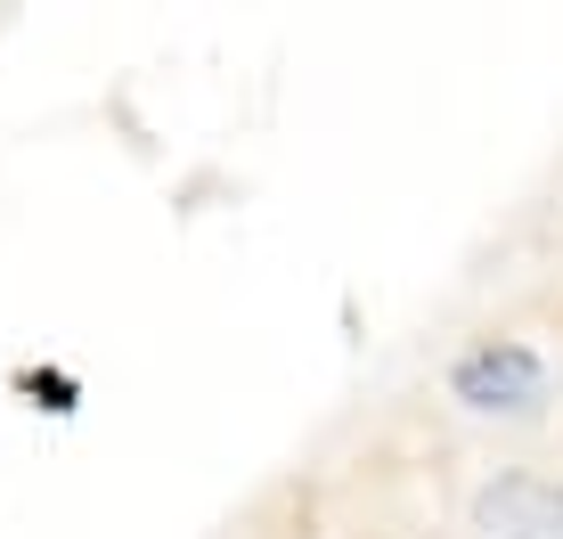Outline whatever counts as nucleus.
Segmentation results:
<instances>
[{"instance_id": "2", "label": "nucleus", "mask_w": 563, "mask_h": 539, "mask_svg": "<svg viewBox=\"0 0 563 539\" xmlns=\"http://www.w3.org/2000/svg\"><path fill=\"white\" fill-rule=\"evenodd\" d=\"M482 539H563V483H531V474H498L474 498Z\"/></svg>"}, {"instance_id": "1", "label": "nucleus", "mask_w": 563, "mask_h": 539, "mask_svg": "<svg viewBox=\"0 0 563 539\" xmlns=\"http://www.w3.org/2000/svg\"><path fill=\"white\" fill-rule=\"evenodd\" d=\"M450 393H457V409H474V417H531L539 400H548V360L531 352V343H474V352L450 369Z\"/></svg>"}]
</instances>
